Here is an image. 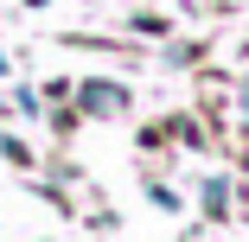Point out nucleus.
Masks as SVG:
<instances>
[{"label":"nucleus","mask_w":249,"mask_h":242,"mask_svg":"<svg viewBox=\"0 0 249 242\" xmlns=\"http://www.w3.org/2000/svg\"><path fill=\"white\" fill-rule=\"evenodd\" d=\"M0 109H7V102H0Z\"/></svg>","instance_id":"obj_4"},{"label":"nucleus","mask_w":249,"mask_h":242,"mask_svg":"<svg viewBox=\"0 0 249 242\" xmlns=\"http://www.w3.org/2000/svg\"><path fill=\"white\" fill-rule=\"evenodd\" d=\"M224 204H230V185H224V178H211V185H205V210H211V217H224Z\"/></svg>","instance_id":"obj_2"},{"label":"nucleus","mask_w":249,"mask_h":242,"mask_svg":"<svg viewBox=\"0 0 249 242\" xmlns=\"http://www.w3.org/2000/svg\"><path fill=\"white\" fill-rule=\"evenodd\" d=\"M77 109L83 115H128V89L122 83H109V77H89V83H77Z\"/></svg>","instance_id":"obj_1"},{"label":"nucleus","mask_w":249,"mask_h":242,"mask_svg":"<svg viewBox=\"0 0 249 242\" xmlns=\"http://www.w3.org/2000/svg\"><path fill=\"white\" fill-rule=\"evenodd\" d=\"M0 77H7V51H0Z\"/></svg>","instance_id":"obj_3"}]
</instances>
